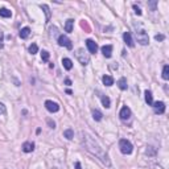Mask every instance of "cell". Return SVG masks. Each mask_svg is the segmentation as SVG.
<instances>
[{"instance_id":"6da1fadb","label":"cell","mask_w":169,"mask_h":169,"mask_svg":"<svg viewBox=\"0 0 169 169\" xmlns=\"http://www.w3.org/2000/svg\"><path fill=\"white\" fill-rule=\"evenodd\" d=\"M83 143H85L86 149L91 153V155L97 156L104 165H107V166L111 165V161H110V157H108V155H107V152L104 151L90 135H83Z\"/></svg>"},{"instance_id":"7a4b0ae2","label":"cell","mask_w":169,"mask_h":169,"mask_svg":"<svg viewBox=\"0 0 169 169\" xmlns=\"http://www.w3.org/2000/svg\"><path fill=\"white\" fill-rule=\"evenodd\" d=\"M119 148H120V152L123 153V155H131L134 147H132V144L129 143L128 140L122 139V140L119 141Z\"/></svg>"},{"instance_id":"3957f363","label":"cell","mask_w":169,"mask_h":169,"mask_svg":"<svg viewBox=\"0 0 169 169\" xmlns=\"http://www.w3.org/2000/svg\"><path fill=\"white\" fill-rule=\"evenodd\" d=\"M75 56H77L78 61L81 62V65L86 66L87 63L90 62V56H89V53L85 52V49H78L77 53H75Z\"/></svg>"},{"instance_id":"277c9868","label":"cell","mask_w":169,"mask_h":169,"mask_svg":"<svg viewBox=\"0 0 169 169\" xmlns=\"http://www.w3.org/2000/svg\"><path fill=\"white\" fill-rule=\"evenodd\" d=\"M58 45H61V46H65L66 49H73V44H72V41L69 40V37L67 36H65V35H61V36H58Z\"/></svg>"},{"instance_id":"5b68a950","label":"cell","mask_w":169,"mask_h":169,"mask_svg":"<svg viewBox=\"0 0 169 169\" xmlns=\"http://www.w3.org/2000/svg\"><path fill=\"white\" fill-rule=\"evenodd\" d=\"M136 37H138V42L141 44V45H147L149 42V37H148V33L145 31H140V32H136Z\"/></svg>"},{"instance_id":"8992f818","label":"cell","mask_w":169,"mask_h":169,"mask_svg":"<svg viewBox=\"0 0 169 169\" xmlns=\"http://www.w3.org/2000/svg\"><path fill=\"white\" fill-rule=\"evenodd\" d=\"M45 107L49 112H57L60 110V104L53 102V100H46L45 102Z\"/></svg>"},{"instance_id":"52a82bcc","label":"cell","mask_w":169,"mask_h":169,"mask_svg":"<svg viewBox=\"0 0 169 169\" xmlns=\"http://www.w3.org/2000/svg\"><path fill=\"white\" fill-rule=\"evenodd\" d=\"M119 116H120L122 120H128L129 116H131V110H129L127 106L122 107L120 112H119Z\"/></svg>"},{"instance_id":"ba28073f","label":"cell","mask_w":169,"mask_h":169,"mask_svg":"<svg viewBox=\"0 0 169 169\" xmlns=\"http://www.w3.org/2000/svg\"><path fill=\"white\" fill-rule=\"evenodd\" d=\"M153 108H155V112L156 114H164L165 112V104H164V102H153Z\"/></svg>"},{"instance_id":"9c48e42d","label":"cell","mask_w":169,"mask_h":169,"mask_svg":"<svg viewBox=\"0 0 169 169\" xmlns=\"http://www.w3.org/2000/svg\"><path fill=\"white\" fill-rule=\"evenodd\" d=\"M86 46H87V49H89V52L91 53V54H95V53H97L98 45H97V42H95V41H92V40H86Z\"/></svg>"},{"instance_id":"30bf717a","label":"cell","mask_w":169,"mask_h":169,"mask_svg":"<svg viewBox=\"0 0 169 169\" xmlns=\"http://www.w3.org/2000/svg\"><path fill=\"white\" fill-rule=\"evenodd\" d=\"M123 38H124V42H126L127 45H128V46H131V48H134L135 42H134V40H132V37H131V33H129V32H124Z\"/></svg>"},{"instance_id":"8fae6325","label":"cell","mask_w":169,"mask_h":169,"mask_svg":"<svg viewBox=\"0 0 169 169\" xmlns=\"http://www.w3.org/2000/svg\"><path fill=\"white\" fill-rule=\"evenodd\" d=\"M35 149V143H32V141H25L23 144V151L25 153H29V152H33Z\"/></svg>"},{"instance_id":"7c38bea8","label":"cell","mask_w":169,"mask_h":169,"mask_svg":"<svg viewBox=\"0 0 169 169\" xmlns=\"http://www.w3.org/2000/svg\"><path fill=\"white\" fill-rule=\"evenodd\" d=\"M102 53H103L104 57L110 58V57H111V54H112V46L111 45H104V46H102Z\"/></svg>"},{"instance_id":"4fadbf2b","label":"cell","mask_w":169,"mask_h":169,"mask_svg":"<svg viewBox=\"0 0 169 169\" xmlns=\"http://www.w3.org/2000/svg\"><path fill=\"white\" fill-rule=\"evenodd\" d=\"M29 35H31V29L28 28V26H25V28H23L20 31V33H19V36H20V38H23V40H25V38L29 37Z\"/></svg>"},{"instance_id":"5bb4252c","label":"cell","mask_w":169,"mask_h":169,"mask_svg":"<svg viewBox=\"0 0 169 169\" xmlns=\"http://www.w3.org/2000/svg\"><path fill=\"white\" fill-rule=\"evenodd\" d=\"M144 95H145V102L148 103V106H152L153 104V95H152V92L149 90H145Z\"/></svg>"},{"instance_id":"9a60e30c","label":"cell","mask_w":169,"mask_h":169,"mask_svg":"<svg viewBox=\"0 0 169 169\" xmlns=\"http://www.w3.org/2000/svg\"><path fill=\"white\" fill-rule=\"evenodd\" d=\"M62 65L66 70H72L73 69V62L70 58H63L62 60Z\"/></svg>"},{"instance_id":"2e32d148","label":"cell","mask_w":169,"mask_h":169,"mask_svg":"<svg viewBox=\"0 0 169 169\" xmlns=\"http://www.w3.org/2000/svg\"><path fill=\"white\" fill-rule=\"evenodd\" d=\"M102 81H103V83L106 86H112V85H114V78H112L111 75H103Z\"/></svg>"},{"instance_id":"e0dca14e","label":"cell","mask_w":169,"mask_h":169,"mask_svg":"<svg viewBox=\"0 0 169 169\" xmlns=\"http://www.w3.org/2000/svg\"><path fill=\"white\" fill-rule=\"evenodd\" d=\"M73 25H74V20L73 19H69V20H66V24H65V31L67 33L73 32Z\"/></svg>"},{"instance_id":"ac0fdd59","label":"cell","mask_w":169,"mask_h":169,"mask_svg":"<svg viewBox=\"0 0 169 169\" xmlns=\"http://www.w3.org/2000/svg\"><path fill=\"white\" fill-rule=\"evenodd\" d=\"M92 118H94V120L100 122L102 120V118H103V114H102L99 110H92Z\"/></svg>"},{"instance_id":"d6986e66","label":"cell","mask_w":169,"mask_h":169,"mask_svg":"<svg viewBox=\"0 0 169 169\" xmlns=\"http://www.w3.org/2000/svg\"><path fill=\"white\" fill-rule=\"evenodd\" d=\"M118 86H119V89L120 90H127V79L126 78H120V79L118 81Z\"/></svg>"},{"instance_id":"ffe728a7","label":"cell","mask_w":169,"mask_h":169,"mask_svg":"<svg viewBox=\"0 0 169 169\" xmlns=\"http://www.w3.org/2000/svg\"><path fill=\"white\" fill-rule=\"evenodd\" d=\"M0 16L1 17H11L12 16V12L9 11V9H7V8H0Z\"/></svg>"},{"instance_id":"44dd1931","label":"cell","mask_w":169,"mask_h":169,"mask_svg":"<svg viewBox=\"0 0 169 169\" xmlns=\"http://www.w3.org/2000/svg\"><path fill=\"white\" fill-rule=\"evenodd\" d=\"M63 138H66L67 140H72L73 138H74V132H73V129H65L63 131Z\"/></svg>"},{"instance_id":"7402d4cb","label":"cell","mask_w":169,"mask_h":169,"mask_svg":"<svg viewBox=\"0 0 169 169\" xmlns=\"http://www.w3.org/2000/svg\"><path fill=\"white\" fill-rule=\"evenodd\" d=\"M41 9H44V12H45L46 15V23H48L49 20H50V9H49V7L46 6V4H41Z\"/></svg>"},{"instance_id":"603a6c76","label":"cell","mask_w":169,"mask_h":169,"mask_svg":"<svg viewBox=\"0 0 169 169\" xmlns=\"http://www.w3.org/2000/svg\"><path fill=\"white\" fill-rule=\"evenodd\" d=\"M102 104H103L106 108H108V107L111 106V100H110V98L106 97V95H102Z\"/></svg>"},{"instance_id":"cb8c5ba5","label":"cell","mask_w":169,"mask_h":169,"mask_svg":"<svg viewBox=\"0 0 169 169\" xmlns=\"http://www.w3.org/2000/svg\"><path fill=\"white\" fill-rule=\"evenodd\" d=\"M163 78L164 79H169V66L165 65L163 67Z\"/></svg>"},{"instance_id":"d4e9b609","label":"cell","mask_w":169,"mask_h":169,"mask_svg":"<svg viewBox=\"0 0 169 169\" xmlns=\"http://www.w3.org/2000/svg\"><path fill=\"white\" fill-rule=\"evenodd\" d=\"M37 52H38V46H37V44H32V45L29 46V53H31V54H36Z\"/></svg>"},{"instance_id":"484cf974","label":"cell","mask_w":169,"mask_h":169,"mask_svg":"<svg viewBox=\"0 0 169 169\" xmlns=\"http://www.w3.org/2000/svg\"><path fill=\"white\" fill-rule=\"evenodd\" d=\"M41 60L45 61V62L49 60V53L46 52V50H42V53H41Z\"/></svg>"},{"instance_id":"4316f807","label":"cell","mask_w":169,"mask_h":169,"mask_svg":"<svg viewBox=\"0 0 169 169\" xmlns=\"http://www.w3.org/2000/svg\"><path fill=\"white\" fill-rule=\"evenodd\" d=\"M57 32H58V29L56 26H52L50 28V36H57Z\"/></svg>"},{"instance_id":"83f0119b","label":"cell","mask_w":169,"mask_h":169,"mask_svg":"<svg viewBox=\"0 0 169 169\" xmlns=\"http://www.w3.org/2000/svg\"><path fill=\"white\" fill-rule=\"evenodd\" d=\"M134 9H135V12H136V15H139V16H140V15H141V9L139 8L136 4H134Z\"/></svg>"},{"instance_id":"f1b7e54d","label":"cell","mask_w":169,"mask_h":169,"mask_svg":"<svg viewBox=\"0 0 169 169\" xmlns=\"http://www.w3.org/2000/svg\"><path fill=\"white\" fill-rule=\"evenodd\" d=\"M6 114V106H4L3 103H0V115Z\"/></svg>"},{"instance_id":"f546056e","label":"cell","mask_w":169,"mask_h":169,"mask_svg":"<svg viewBox=\"0 0 169 169\" xmlns=\"http://www.w3.org/2000/svg\"><path fill=\"white\" fill-rule=\"evenodd\" d=\"M48 124L50 126V128H54V127H56V123L52 120V119H48Z\"/></svg>"},{"instance_id":"4dcf8cb0","label":"cell","mask_w":169,"mask_h":169,"mask_svg":"<svg viewBox=\"0 0 169 169\" xmlns=\"http://www.w3.org/2000/svg\"><path fill=\"white\" fill-rule=\"evenodd\" d=\"M155 38H156V40H157V41H163L165 37H164L163 35H157V36H155Z\"/></svg>"},{"instance_id":"1f68e13d","label":"cell","mask_w":169,"mask_h":169,"mask_svg":"<svg viewBox=\"0 0 169 169\" xmlns=\"http://www.w3.org/2000/svg\"><path fill=\"white\" fill-rule=\"evenodd\" d=\"M149 6H151L152 11H155V7H156V1H152V3H151V4H149Z\"/></svg>"},{"instance_id":"d6a6232c","label":"cell","mask_w":169,"mask_h":169,"mask_svg":"<svg viewBox=\"0 0 169 169\" xmlns=\"http://www.w3.org/2000/svg\"><path fill=\"white\" fill-rule=\"evenodd\" d=\"M3 37H4V35H3V31H1V29H0V42H1V41H3Z\"/></svg>"},{"instance_id":"836d02e7","label":"cell","mask_w":169,"mask_h":169,"mask_svg":"<svg viewBox=\"0 0 169 169\" xmlns=\"http://www.w3.org/2000/svg\"><path fill=\"white\" fill-rule=\"evenodd\" d=\"M65 83L67 85V86H70V85H72V81H70L69 78H67V79H65Z\"/></svg>"},{"instance_id":"e575fe53","label":"cell","mask_w":169,"mask_h":169,"mask_svg":"<svg viewBox=\"0 0 169 169\" xmlns=\"http://www.w3.org/2000/svg\"><path fill=\"white\" fill-rule=\"evenodd\" d=\"M75 169H81V164L78 163V161H77V163H75Z\"/></svg>"},{"instance_id":"d590c367","label":"cell","mask_w":169,"mask_h":169,"mask_svg":"<svg viewBox=\"0 0 169 169\" xmlns=\"http://www.w3.org/2000/svg\"><path fill=\"white\" fill-rule=\"evenodd\" d=\"M66 92H67V94H73V91H72V90H70V89H67V90H66Z\"/></svg>"}]
</instances>
